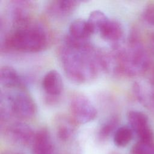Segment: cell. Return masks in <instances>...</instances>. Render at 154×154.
I'll use <instances>...</instances> for the list:
<instances>
[{
    "label": "cell",
    "mask_w": 154,
    "mask_h": 154,
    "mask_svg": "<svg viewBox=\"0 0 154 154\" xmlns=\"http://www.w3.org/2000/svg\"><path fill=\"white\" fill-rule=\"evenodd\" d=\"M37 106L32 97L26 91H16L1 94V119L7 120L11 116L22 119L33 117Z\"/></svg>",
    "instance_id": "obj_4"
},
{
    "label": "cell",
    "mask_w": 154,
    "mask_h": 154,
    "mask_svg": "<svg viewBox=\"0 0 154 154\" xmlns=\"http://www.w3.org/2000/svg\"><path fill=\"white\" fill-rule=\"evenodd\" d=\"M148 47L149 51L154 54V31L149 34L148 38Z\"/></svg>",
    "instance_id": "obj_21"
},
{
    "label": "cell",
    "mask_w": 154,
    "mask_h": 154,
    "mask_svg": "<svg viewBox=\"0 0 154 154\" xmlns=\"http://www.w3.org/2000/svg\"><path fill=\"white\" fill-rule=\"evenodd\" d=\"M76 123L71 117L64 114L58 115L54 120V125L57 137L60 140L66 141L75 134Z\"/></svg>",
    "instance_id": "obj_9"
},
{
    "label": "cell",
    "mask_w": 154,
    "mask_h": 154,
    "mask_svg": "<svg viewBox=\"0 0 154 154\" xmlns=\"http://www.w3.org/2000/svg\"><path fill=\"white\" fill-rule=\"evenodd\" d=\"M60 59L64 72L73 82L82 84L94 79L102 66L101 56L90 44L75 47L66 45L60 51Z\"/></svg>",
    "instance_id": "obj_1"
},
{
    "label": "cell",
    "mask_w": 154,
    "mask_h": 154,
    "mask_svg": "<svg viewBox=\"0 0 154 154\" xmlns=\"http://www.w3.org/2000/svg\"><path fill=\"white\" fill-rule=\"evenodd\" d=\"M93 34L87 20L78 19L71 22L69 27L68 37L81 43L88 42V39Z\"/></svg>",
    "instance_id": "obj_11"
},
{
    "label": "cell",
    "mask_w": 154,
    "mask_h": 154,
    "mask_svg": "<svg viewBox=\"0 0 154 154\" xmlns=\"http://www.w3.org/2000/svg\"><path fill=\"white\" fill-rule=\"evenodd\" d=\"M53 143L51 134L46 128L39 129L32 143V154H52Z\"/></svg>",
    "instance_id": "obj_10"
},
{
    "label": "cell",
    "mask_w": 154,
    "mask_h": 154,
    "mask_svg": "<svg viewBox=\"0 0 154 154\" xmlns=\"http://www.w3.org/2000/svg\"><path fill=\"white\" fill-rule=\"evenodd\" d=\"M35 134L29 125L22 122H13L5 129V135L10 141L20 146L32 144Z\"/></svg>",
    "instance_id": "obj_6"
},
{
    "label": "cell",
    "mask_w": 154,
    "mask_h": 154,
    "mask_svg": "<svg viewBox=\"0 0 154 154\" xmlns=\"http://www.w3.org/2000/svg\"><path fill=\"white\" fill-rule=\"evenodd\" d=\"M119 118L117 116H112L107 119L100 126L97 137L100 141L106 140L113 132L119 128Z\"/></svg>",
    "instance_id": "obj_16"
},
{
    "label": "cell",
    "mask_w": 154,
    "mask_h": 154,
    "mask_svg": "<svg viewBox=\"0 0 154 154\" xmlns=\"http://www.w3.org/2000/svg\"><path fill=\"white\" fill-rule=\"evenodd\" d=\"M135 98L144 106L154 109V85L135 82L132 86Z\"/></svg>",
    "instance_id": "obj_12"
},
{
    "label": "cell",
    "mask_w": 154,
    "mask_h": 154,
    "mask_svg": "<svg viewBox=\"0 0 154 154\" xmlns=\"http://www.w3.org/2000/svg\"><path fill=\"white\" fill-rule=\"evenodd\" d=\"M143 18L148 24L154 26V2L146 5L143 11Z\"/></svg>",
    "instance_id": "obj_20"
},
{
    "label": "cell",
    "mask_w": 154,
    "mask_h": 154,
    "mask_svg": "<svg viewBox=\"0 0 154 154\" xmlns=\"http://www.w3.org/2000/svg\"><path fill=\"white\" fill-rule=\"evenodd\" d=\"M1 84L5 88H14L22 84V81L17 72L13 67L4 66L0 71Z\"/></svg>",
    "instance_id": "obj_14"
},
{
    "label": "cell",
    "mask_w": 154,
    "mask_h": 154,
    "mask_svg": "<svg viewBox=\"0 0 154 154\" xmlns=\"http://www.w3.org/2000/svg\"><path fill=\"white\" fill-rule=\"evenodd\" d=\"M108 19L109 18L103 12L100 10H94L91 12L87 21L92 33L94 34L95 32H99Z\"/></svg>",
    "instance_id": "obj_17"
},
{
    "label": "cell",
    "mask_w": 154,
    "mask_h": 154,
    "mask_svg": "<svg viewBox=\"0 0 154 154\" xmlns=\"http://www.w3.org/2000/svg\"><path fill=\"white\" fill-rule=\"evenodd\" d=\"M152 83L154 85V67L152 69Z\"/></svg>",
    "instance_id": "obj_22"
},
{
    "label": "cell",
    "mask_w": 154,
    "mask_h": 154,
    "mask_svg": "<svg viewBox=\"0 0 154 154\" xmlns=\"http://www.w3.org/2000/svg\"><path fill=\"white\" fill-rule=\"evenodd\" d=\"M114 70L126 76L144 73L149 68L150 59L138 32L133 31L128 45L116 50L113 54Z\"/></svg>",
    "instance_id": "obj_2"
},
{
    "label": "cell",
    "mask_w": 154,
    "mask_h": 154,
    "mask_svg": "<svg viewBox=\"0 0 154 154\" xmlns=\"http://www.w3.org/2000/svg\"><path fill=\"white\" fill-rule=\"evenodd\" d=\"M131 154H154V143L139 140L132 147Z\"/></svg>",
    "instance_id": "obj_19"
},
{
    "label": "cell",
    "mask_w": 154,
    "mask_h": 154,
    "mask_svg": "<svg viewBox=\"0 0 154 154\" xmlns=\"http://www.w3.org/2000/svg\"><path fill=\"white\" fill-rule=\"evenodd\" d=\"M13 154H20V153H13Z\"/></svg>",
    "instance_id": "obj_23"
},
{
    "label": "cell",
    "mask_w": 154,
    "mask_h": 154,
    "mask_svg": "<svg viewBox=\"0 0 154 154\" xmlns=\"http://www.w3.org/2000/svg\"><path fill=\"white\" fill-rule=\"evenodd\" d=\"M133 131L131 127L123 126L119 127L114 134V143L118 147H125L132 140Z\"/></svg>",
    "instance_id": "obj_18"
},
{
    "label": "cell",
    "mask_w": 154,
    "mask_h": 154,
    "mask_svg": "<svg viewBox=\"0 0 154 154\" xmlns=\"http://www.w3.org/2000/svg\"><path fill=\"white\" fill-rule=\"evenodd\" d=\"M99 33L103 40L116 43L123 37V29L119 22L109 19Z\"/></svg>",
    "instance_id": "obj_13"
},
{
    "label": "cell",
    "mask_w": 154,
    "mask_h": 154,
    "mask_svg": "<svg viewBox=\"0 0 154 154\" xmlns=\"http://www.w3.org/2000/svg\"><path fill=\"white\" fill-rule=\"evenodd\" d=\"M79 2L72 0L53 1L49 5L48 11L55 16H64L73 12Z\"/></svg>",
    "instance_id": "obj_15"
},
{
    "label": "cell",
    "mask_w": 154,
    "mask_h": 154,
    "mask_svg": "<svg viewBox=\"0 0 154 154\" xmlns=\"http://www.w3.org/2000/svg\"><path fill=\"white\" fill-rule=\"evenodd\" d=\"M42 85L46 95V101L54 103L58 100L63 88V82L61 75L56 70L48 72L44 76Z\"/></svg>",
    "instance_id": "obj_8"
},
{
    "label": "cell",
    "mask_w": 154,
    "mask_h": 154,
    "mask_svg": "<svg viewBox=\"0 0 154 154\" xmlns=\"http://www.w3.org/2000/svg\"><path fill=\"white\" fill-rule=\"evenodd\" d=\"M128 120L140 141L153 142L154 134L150 126L147 116L143 112L132 110L128 114Z\"/></svg>",
    "instance_id": "obj_7"
},
{
    "label": "cell",
    "mask_w": 154,
    "mask_h": 154,
    "mask_svg": "<svg viewBox=\"0 0 154 154\" xmlns=\"http://www.w3.org/2000/svg\"><path fill=\"white\" fill-rule=\"evenodd\" d=\"M49 36L41 24L31 20L13 26V29L5 38L6 49L25 52H37L46 48Z\"/></svg>",
    "instance_id": "obj_3"
},
{
    "label": "cell",
    "mask_w": 154,
    "mask_h": 154,
    "mask_svg": "<svg viewBox=\"0 0 154 154\" xmlns=\"http://www.w3.org/2000/svg\"><path fill=\"white\" fill-rule=\"evenodd\" d=\"M71 117L76 123L84 124L93 120L97 116V110L87 97L81 93L74 94L70 100Z\"/></svg>",
    "instance_id": "obj_5"
}]
</instances>
